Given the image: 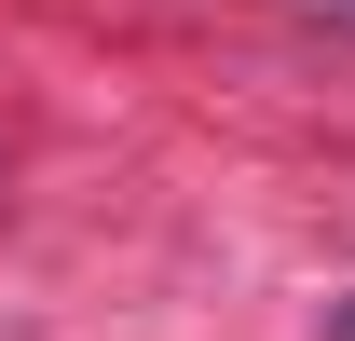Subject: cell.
<instances>
[{
  "label": "cell",
  "instance_id": "6da1fadb",
  "mask_svg": "<svg viewBox=\"0 0 355 341\" xmlns=\"http://www.w3.org/2000/svg\"><path fill=\"white\" fill-rule=\"evenodd\" d=\"M328 328H342V341H355V300H342V314H328Z\"/></svg>",
  "mask_w": 355,
  "mask_h": 341
},
{
  "label": "cell",
  "instance_id": "7a4b0ae2",
  "mask_svg": "<svg viewBox=\"0 0 355 341\" xmlns=\"http://www.w3.org/2000/svg\"><path fill=\"white\" fill-rule=\"evenodd\" d=\"M342 14H355V0H342Z\"/></svg>",
  "mask_w": 355,
  "mask_h": 341
}]
</instances>
